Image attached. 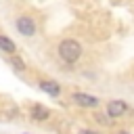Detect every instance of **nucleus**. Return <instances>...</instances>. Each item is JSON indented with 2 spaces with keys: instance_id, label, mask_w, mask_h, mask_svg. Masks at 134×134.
<instances>
[{
  "instance_id": "9b49d317",
  "label": "nucleus",
  "mask_w": 134,
  "mask_h": 134,
  "mask_svg": "<svg viewBox=\"0 0 134 134\" xmlns=\"http://www.w3.org/2000/svg\"><path fill=\"white\" fill-rule=\"evenodd\" d=\"M117 134H130V132H128V130H119Z\"/></svg>"
},
{
  "instance_id": "1a4fd4ad",
  "label": "nucleus",
  "mask_w": 134,
  "mask_h": 134,
  "mask_svg": "<svg viewBox=\"0 0 134 134\" xmlns=\"http://www.w3.org/2000/svg\"><path fill=\"white\" fill-rule=\"evenodd\" d=\"M94 121L100 124V126H113V119H109L107 113H96V115H94Z\"/></svg>"
},
{
  "instance_id": "7ed1b4c3",
  "label": "nucleus",
  "mask_w": 134,
  "mask_h": 134,
  "mask_svg": "<svg viewBox=\"0 0 134 134\" xmlns=\"http://www.w3.org/2000/svg\"><path fill=\"white\" fill-rule=\"evenodd\" d=\"M15 27H17V31H19L21 36H25V38L36 36V31H38V25H36V21H34L29 15H19V17L15 19Z\"/></svg>"
},
{
  "instance_id": "6e6552de",
  "label": "nucleus",
  "mask_w": 134,
  "mask_h": 134,
  "mask_svg": "<svg viewBox=\"0 0 134 134\" xmlns=\"http://www.w3.org/2000/svg\"><path fill=\"white\" fill-rule=\"evenodd\" d=\"M10 65H13V67H15L17 71H25V69H27V65H25V61H23L21 57H15V54L10 57Z\"/></svg>"
},
{
  "instance_id": "20e7f679",
  "label": "nucleus",
  "mask_w": 134,
  "mask_h": 134,
  "mask_svg": "<svg viewBox=\"0 0 134 134\" xmlns=\"http://www.w3.org/2000/svg\"><path fill=\"white\" fill-rule=\"evenodd\" d=\"M71 100L77 107H84V109H96L100 105V98L94 96V94H88V92H73L71 94Z\"/></svg>"
},
{
  "instance_id": "39448f33",
  "label": "nucleus",
  "mask_w": 134,
  "mask_h": 134,
  "mask_svg": "<svg viewBox=\"0 0 134 134\" xmlns=\"http://www.w3.org/2000/svg\"><path fill=\"white\" fill-rule=\"evenodd\" d=\"M29 117L36 119V121H46V119H50V109L40 105V103H34L29 107Z\"/></svg>"
},
{
  "instance_id": "423d86ee",
  "label": "nucleus",
  "mask_w": 134,
  "mask_h": 134,
  "mask_svg": "<svg viewBox=\"0 0 134 134\" xmlns=\"http://www.w3.org/2000/svg\"><path fill=\"white\" fill-rule=\"evenodd\" d=\"M38 88H40L42 92L50 94V96H61V92H63L61 84H59V82H52V80H40V82H38Z\"/></svg>"
},
{
  "instance_id": "f257e3e1",
  "label": "nucleus",
  "mask_w": 134,
  "mask_h": 134,
  "mask_svg": "<svg viewBox=\"0 0 134 134\" xmlns=\"http://www.w3.org/2000/svg\"><path fill=\"white\" fill-rule=\"evenodd\" d=\"M57 52H59V57H61L63 63L73 65V63H77V61L82 59L84 48H82V44H80L77 40H73V38H65V40H61Z\"/></svg>"
},
{
  "instance_id": "9d476101",
  "label": "nucleus",
  "mask_w": 134,
  "mask_h": 134,
  "mask_svg": "<svg viewBox=\"0 0 134 134\" xmlns=\"http://www.w3.org/2000/svg\"><path fill=\"white\" fill-rule=\"evenodd\" d=\"M80 134H100V132H96V130H82Z\"/></svg>"
},
{
  "instance_id": "f8f14e48",
  "label": "nucleus",
  "mask_w": 134,
  "mask_h": 134,
  "mask_svg": "<svg viewBox=\"0 0 134 134\" xmlns=\"http://www.w3.org/2000/svg\"><path fill=\"white\" fill-rule=\"evenodd\" d=\"M25 134H27V132H25Z\"/></svg>"
},
{
  "instance_id": "0eeeda50",
  "label": "nucleus",
  "mask_w": 134,
  "mask_h": 134,
  "mask_svg": "<svg viewBox=\"0 0 134 134\" xmlns=\"http://www.w3.org/2000/svg\"><path fill=\"white\" fill-rule=\"evenodd\" d=\"M0 50H2V52H6L8 57H13V54H17V44H15L8 36L0 34Z\"/></svg>"
},
{
  "instance_id": "f03ea898",
  "label": "nucleus",
  "mask_w": 134,
  "mask_h": 134,
  "mask_svg": "<svg viewBox=\"0 0 134 134\" xmlns=\"http://www.w3.org/2000/svg\"><path fill=\"white\" fill-rule=\"evenodd\" d=\"M130 111V107H128V103L126 100H121V98H113V100H107V105H105V113H107V117L109 119H119V117H124L126 113Z\"/></svg>"
}]
</instances>
